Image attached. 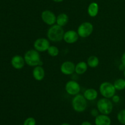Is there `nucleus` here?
<instances>
[{"label": "nucleus", "mask_w": 125, "mask_h": 125, "mask_svg": "<svg viewBox=\"0 0 125 125\" xmlns=\"http://www.w3.org/2000/svg\"><path fill=\"white\" fill-rule=\"evenodd\" d=\"M24 59L26 64L29 66L35 67V66L43 65V62L41 60L40 53L35 49H31L28 50L24 54Z\"/></svg>", "instance_id": "f257e3e1"}, {"label": "nucleus", "mask_w": 125, "mask_h": 125, "mask_svg": "<svg viewBox=\"0 0 125 125\" xmlns=\"http://www.w3.org/2000/svg\"><path fill=\"white\" fill-rule=\"evenodd\" d=\"M65 31L63 28L58 25L51 26L47 31L48 39L54 42H60L63 39Z\"/></svg>", "instance_id": "f03ea898"}, {"label": "nucleus", "mask_w": 125, "mask_h": 125, "mask_svg": "<svg viewBox=\"0 0 125 125\" xmlns=\"http://www.w3.org/2000/svg\"><path fill=\"white\" fill-rule=\"evenodd\" d=\"M72 107L74 111L77 112H83L87 107V100L83 94H78L74 96L72 101Z\"/></svg>", "instance_id": "7ed1b4c3"}, {"label": "nucleus", "mask_w": 125, "mask_h": 125, "mask_svg": "<svg viewBox=\"0 0 125 125\" xmlns=\"http://www.w3.org/2000/svg\"><path fill=\"white\" fill-rule=\"evenodd\" d=\"M99 112L104 115H109L113 110V104L109 99L103 98L99 99L96 104Z\"/></svg>", "instance_id": "20e7f679"}, {"label": "nucleus", "mask_w": 125, "mask_h": 125, "mask_svg": "<svg viewBox=\"0 0 125 125\" xmlns=\"http://www.w3.org/2000/svg\"><path fill=\"white\" fill-rule=\"evenodd\" d=\"M99 91L102 96L110 99L115 94L116 89L112 83L109 82H104L100 85Z\"/></svg>", "instance_id": "39448f33"}, {"label": "nucleus", "mask_w": 125, "mask_h": 125, "mask_svg": "<svg viewBox=\"0 0 125 125\" xmlns=\"http://www.w3.org/2000/svg\"><path fill=\"white\" fill-rule=\"evenodd\" d=\"M94 31V26L90 22H85L82 23L78 26L77 33L79 37L86 38L90 36Z\"/></svg>", "instance_id": "423d86ee"}, {"label": "nucleus", "mask_w": 125, "mask_h": 125, "mask_svg": "<svg viewBox=\"0 0 125 125\" xmlns=\"http://www.w3.org/2000/svg\"><path fill=\"white\" fill-rule=\"evenodd\" d=\"M50 46V41L48 39L46 38H38L34 42V49L39 52H43V51H47Z\"/></svg>", "instance_id": "0eeeda50"}, {"label": "nucleus", "mask_w": 125, "mask_h": 125, "mask_svg": "<svg viewBox=\"0 0 125 125\" xmlns=\"http://www.w3.org/2000/svg\"><path fill=\"white\" fill-rule=\"evenodd\" d=\"M66 92L72 96H76L79 93L81 87L79 83L74 80H70L66 83L65 87Z\"/></svg>", "instance_id": "6e6552de"}, {"label": "nucleus", "mask_w": 125, "mask_h": 125, "mask_svg": "<svg viewBox=\"0 0 125 125\" xmlns=\"http://www.w3.org/2000/svg\"><path fill=\"white\" fill-rule=\"evenodd\" d=\"M56 18H57V17L51 11L45 10L42 12V20L44 23H46L48 25H54L56 23Z\"/></svg>", "instance_id": "1a4fd4ad"}, {"label": "nucleus", "mask_w": 125, "mask_h": 125, "mask_svg": "<svg viewBox=\"0 0 125 125\" xmlns=\"http://www.w3.org/2000/svg\"><path fill=\"white\" fill-rule=\"evenodd\" d=\"M75 66L76 65L72 61H66L61 64V71L64 75H71L75 72Z\"/></svg>", "instance_id": "9d476101"}, {"label": "nucleus", "mask_w": 125, "mask_h": 125, "mask_svg": "<svg viewBox=\"0 0 125 125\" xmlns=\"http://www.w3.org/2000/svg\"><path fill=\"white\" fill-rule=\"evenodd\" d=\"M79 37L77 31L74 30H69L65 32L63 39L67 44H72L76 42L79 39Z\"/></svg>", "instance_id": "9b49d317"}, {"label": "nucleus", "mask_w": 125, "mask_h": 125, "mask_svg": "<svg viewBox=\"0 0 125 125\" xmlns=\"http://www.w3.org/2000/svg\"><path fill=\"white\" fill-rule=\"evenodd\" d=\"M24 57L20 55H15L12 58L11 64L16 69H21L25 64Z\"/></svg>", "instance_id": "f8f14e48"}, {"label": "nucleus", "mask_w": 125, "mask_h": 125, "mask_svg": "<svg viewBox=\"0 0 125 125\" xmlns=\"http://www.w3.org/2000/svg\"><path fill=\"white\" fill-rule=\"evenodd\" d=\"M45 70L42 66H37L34 67L32 71V75L35 80L42 81L45 77Z\"/></svg>", "instance_id": "ddd939ff"}, {"label": "nucleus", "mask_w": 125, "mask_h": 125, "mask_svg": "<svg viewBox=\"0 0 125 125\" xmlns=\"http://www.w3.org/2000/svg\"><path fill=\"white\" fill-rule=\"evenodd\" d=\"M95 125H111V120L108 115L101 114L95 117Z\"/></svg>", "instance_id": "4468645a"}, {"label": "nucleus", "mask_w": 125, "mask_h": 125, "mask_svg": "<svg viewBox=\"0 0 125 125\" xmlns=\"http://www.w3.org/2000/svg\"><path fill=\"white\" fill-rule=\"evenodd\" d=\"M83 95L87 100L91 101V100H95L97 98L98 92L94 88H89L84 92Z\"/></svg>", "instance_id": "2eb2a0df"}, {"label": "nucleus", "mask_w": 125, "mask_h": 125, "mask_svg": "<svg viewBox=\"0 0 125 125\" xmlns=\"http://www.w3.org/2000/svg\"><path fill=\"white\" fill-rule=\"evenodd\" d=\"M99 11V6L96 2H93L89 4L88 6L87 12L88 14L91 17H95L98 13Z\"/></svg>", "instance_id": "dca6fc26"}, {"label": "nucleus", "mask_w": 125, "mask_h": 125, "mask_svg": "<svg viewBox=\"0 0 125 125\" xmlns=\"http://www.w3.org/2000/svg\"><path fill=\"white\" fill-rule=\"evenodd\" d=\"M88 65L85 61H80L75 66V72L79 75H81L87 71Z\"/></svg>", "instance_id": "f3484780"}, {"label": "nucleus", "mask_w": 125, "mask_h": 125, "mask_svg": "<svg viewBox=\"0 0 125 125\" xmlns=\"http://www.w3.org/2000/svg\"><path fill=\"white\" fill-rule=\"evenodd\" d=\"M68 22V16L65 13H61L56 18V23L58 25L63 27L67 24Z\"/></svg>", "instance_id": "a211bd4d"}, {"label": "nucleus", "mask_w": 125, "mask_h": 125, "mask_svg": "<svg viewBox=\"0 0 125 125\" xmlns=\"http://www.w3.org/2000/svg\"><path fill=\"white\" fill-rule=\"evenodd\" d=\"M87 63L88 66H89L91 68H95L99 65L100 60L97 56L92 55V56H90L88 58Z\"/></svg>", "instance_id": "6ab92c4d"}, {"label": "nucleus", "mask_w": 125, "mask_h": 125, "mask_svg": "<svg viewBox=\"0 0 125 125\" xmlns=\"http://www.w3.org/2000/svg\"><path fill=\"white\" fill-rule=\"evenodd\" d=\"M114 86L116 90L122 91L125 89V79L118 78L114 83Z\"/></svg>", "instance_id": "aec40b11"}, {"label": "nucleus", "mask_w": 125, "mask_h": 125, "mask_svg": "<svg viewBox=\"0 0 125 125\" xmlns=\"http://www.w3.org/2000/svg\"><path fill=\"white\" fill-rule=\"evenodd\" d=\"M47 52L49 55L52 57H56L59 53V50L58 48L55 45H50L47 50Z\"/></svg>", "instance_id": "412c9836"}, {"label": "nucleus", "mask_w": 125, "mask_h": 125, "mask_svg": "<svg viewBox=\"0 0 125 125\" xmlns=\"http://www.w3.org/2000/svg\"><path fill=\"white\" fill-rule=\"evenodd\" d=\"M117 120L122 125H125V109L120 110L117 114Z\"/></svg>", "instance_id": "4be33fe9"}, {"label": "nucleus", "mask_w": 125, "mask_h": 125, "mask_svg": "<svg viewBox=\"0 0 125 125\" xmlns=\"http://www.w3.org/2000/svg\"><path fill=\"white\" fill-rule=\"evenodd\" d=\"M23 125H36V121L33 117H28L24 120Z\"/></svg>", "instance_id": "5701e85b"}, {"label": "nucleus", "mask_w": 125, "mask_h": 125, "mask_svg": "<svg viewBox=\"0 0 125 125\" xmlns=\"http://www.w3.org/2000/svg\"><path fill=\"white\" fill-rule=\"evenodd\" d=\"M112 100L113 102L118 103L119 102V101L120 100V96L118 95L115 94V95L112 98Z\"/></svg>", "instance_id": "b1692460"}, {"label": "nucleus", "mask_w": 125, "mask_h": 125, "mask_svg": "<svg viewBox=\"0 0 125 125\" xmlns=\"http://www.w3.org/2000/svg\"><path fill=\"white\" fill-rule=\"evenodd\" d=\"M98 109H92V110H91V115H92V116H95V117H96V116H97L98 115Z\"/></svg>", "instance_id": "393cba45"}, {"label": "nucleus", "mask_w": 125, "mask_h": 125, "mask_svg": "<svg viewBox=\"0 0 125 125\" xmlns=\"http://www.w3.org/2000/svg\"><path fill=\"white\" fill-rule=\"evenodd\" d=\"M121 61H122V64H123L125 66V51L122 55V58H121Z\"/></svg>", "instance_id": "a878e982"}, {"label": "nucleus", "mask_w": 125, "mask_h": 125, "mask_svg": "<svg viewBox=\"0 0 125 125\" xmlns=\"http://www.w3.org/2000/svg\"><path fill=\"white\" fill-rule=\"evenodd\" d=\"M81 125H92L91 123L89 122V121H84V122L82 123Z\"/></svg>", "instance_id": "bb28decb"}, {"label": "nucleus", "mask_w": 125, "mask_h": 125, "mask_svg": "<svg viewBox=\"0 0 125 125\" xmlns=\"http://www.w3.org/2000/svg\"><path fill=\"white\" fill-rule=\"evenodd\" d=\"M119 69L120 70V71H125V66H124V65L123 64H122L120 65V66H119Z\"/></svg>", "instance_id": "cd10ccee"}, {"label": "nucleus", "mask_w": 125, "mask_h": 125, "mask_svg": "<svg viewBox=\"0 0 125 125\" xmlns=\"http://www.w3.org/2000/svg\"><path fill=\"white\" fill-rule=\"evenodd\" d=\"M53 1H54V2H62V1H63V0H52Z\"/></svg>", "instance_id": "c85d7f7f"}, {"label": "nucleus", "mask_w": 125, "mask_h": 125, "mask_svg": "<svg viewBox=\"0 0 125 125\" xmlns=\"http://www.w3.org/2000/svg\"><path fill=\"white\" fill-rule=\"evenodd\" d=\"M61 125H70L68 123H62Z\"/></svg>", "instance_id": "c756f323"}, {"label": "nucleus", "mask_w": 125, "mask_h": 125, "mask_svg": "<svg viewBox=\"0 0 125 125\" xmlns=\"http://www.w3.org/2000/svg\"><path fill=\"white\" fill-rule=\"evenodd\" d=\"M123 75H124V77H125V71H123Z\"/></svg>", "instance_id": "7c9ffc66"}]
</instances>
